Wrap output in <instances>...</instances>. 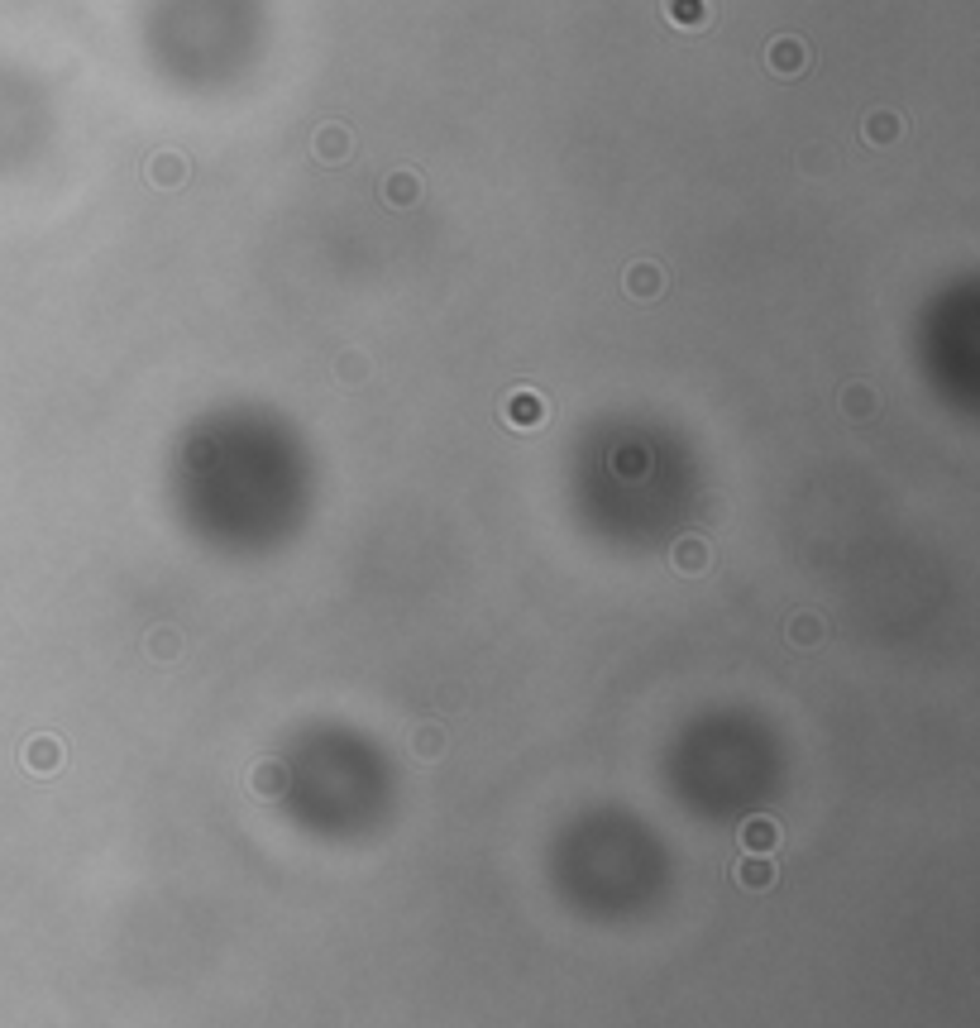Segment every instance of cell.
<instances>
[{
    "mask_svg": "<svg viewBox=\"0 0 980 1028\" xmlns=\"http://www.w3.org/2000/svg\"><path fill=\"white\" fill-rule=\"evenodd\" d=\"M737 885L741 890H770V885H775V866H770L765 856L746 852V861L737 866Z\"/></svg>",
    "mask_w": 980,
    "mask_h": 1028,
    "instance_id": "cell-10",
    "label": "cell"
},
{
    "mask_svg": "<svg viewBox=\"0 0 980 1028\" xmlns=\"http://www.w3.org/2000/svg\"><path fill=\"white\" fill-rule=\"evenodd\" d=\"M627 292H632L636 302H655V297L665 292L660 263H632V268H627Z\"/></svg>",
    "mask_w": 980,
    "mask_h": 1028,
    "instance_id": "cell-7",
    "label": "cell"
},
{
    "mask_svg": "<svg viewBox=\"0 0 980 1028\" xmlns=\"http://www.w3.org/2000/svg\"><path fill=\"white\" fill-rule=\"evenodd\" d=\"M316 158L326 163V168H340V163H349V149H354V134H349V125H340V120H326L321 130H316Z\"/></svg>",
    "mask_w": 980,
    "mask_h": 1028,
    "instance_id": "cell-2",
    "label": "cell"
},
{
    "mask_svg": "<svg viewBox=\"0 0 980 1028\" xmlns=\"http://www.w3.org/2000/svg\"><path fill=\"white\" fill-rule=\"evenodd\" d=\"M784 636H789L794 646H804V651H808V646H818V641H823V622H818L813 613H799V617H789Z\"/></svg>",
    "mask_w": 980,
    "mask_h": 1028,
    "instance_id": "cell-12",
    "label": "cell"
},
{
    "mask_svg": "<svg viewBox=\"0 0 980 1028\" xmlns=\"http://www.w3.org/2000/svg\"><path fill=\"white\" fill-rule=\"evenodd\" d=\"M899 134H904V120L890 115V110H875L871 120L861 125V139H866V144H894Z\"/></svg>",
    "mask_w": 980,
    "mask_h": 1028,
    "instance_id": "cell-11",
    "label": "cell"
},
{
    "mask_svg": "<svg viewBox=\"0 0 980 1028\" xmlns=\"http://www.w3.org/2000/svg\"><path fill=\"white\" fill-rule=\"evenodd\" d=\"M670 565H675L679 574H703V569L713 565V550H708L703 536H684V541H675V550H670Z\"/></svg>",
    "mask_w": 980,
    "mask_h": 1028,
    "instance_id": "cell-5",
    "label": "cell"
},
{
    "mask_svg": "<svg viewBox=\"0 0 980 1028\" xmlns=\"http://www.w3.org/2000/svg\"><path fill=\"white\" fill-rule=\"evenodd\" d=\"M383 201H388V206H397V211L416 206V201H421V177H416L412 168H397V173H388V182H383Z\"/></svg>",
    "mask_w": 980,
    "mask_h": 1028,
    "instance_id": "cell-6",
    "label": "cell"
},
{
    "mask_svg": "<svg viewBox=\"0 0 980 1028\" xmlns=\"http://www.w3.org/2000/svg\"><path fill=\"white\" fill-rule=\"evenodd\" d=\"M842 412H847L851 421H866V416L875 412V393L866 383H851L847 393H842Z\"/></svg>",
    "mask_w": 980,
    "mask_h": 1028,
    "instance_id": "cell-13",
    "label": "cell"
},
{
    "mask_svg": "<svg viewBox=\"0 0 980 1028\" xmlns=\"http://www.w3.org/2000/svg\"><path fill=\"white\" fill-rule=\"evenodd\" d=\"M665 20L684 24V29H703L713 20V5L708 0H665Z\"/></svg>",
    "mask_w": 980,
    "mask_h": 1028,
    "instance_id": "cell-9",
    "label": "cell"
},
{
    "mask_svg": "<svg viewBox=\"0 0 980 1028\" xmlns=\"http://www.w3.org/2000/svg\"><path fill=\"white\" fill-rule=\"evenodd\" d=\"M775 842H780V828H775L770 818H746V823H741V847H746V852L765 856V852H775Z\"/></svg>",
    "mask_w": 980,
    "mask_h": 1028,
    "instance_id": "cell-8",
    "label": "cell"
},
{
    "mask_svg": "<svg viewBox=\"0 0 980 1028\" xmlns=\"http://www.w3.org/2000/svg\"><path fill=\"white\" fill-rule=\"evenodd\" d=\"M765 63H770V72H775V77H799V72L808 67V44H804V39H794V34H784V39H775V44H770Z\"/></svg>",
    "mask_w": 980,
    "mask_h": 1028,
    "instance_id": "cell-3",
    "label": "cell"
},
{
    "mask_svg": "<svg viewBox=\"0 0 980 1028\" xmlns=\"http://www.w3.org/2000/svg\"><path fill=\"white\" fill-rule=\"evenodd\" d=\"M440 746H445V737H440L436 727H421V732H416V756L431 761V756H440Z\"/></svg>",
    "mask_w": 980,
    "mask_h": 1028,
    "instance_id": "cell-18",
    "label": "cell"
},
{
    "mask_svg": "<svg viewBox=\"0 0 980 1028\" xmlns=\"http://www.w3.org/2000/svg\"><path fill=\"white\" fill-rule=\"evenodd\" d=\"M149 656H153V660H173V656H182V636L168 632V627H158V632L149 636Z\"/></svg>",
    "mask_w": 980,
    "mask_h": 1028,
    "instance_id": "cell-15",
    "label": "cell"
},
{
    "mask_svg": "<svg viewBox=\"0 0 980 1028\" xmlns=\"http://www.w3.org/2000/svg\"><path fill=\"white\" fill-rule=\"evenodd\" d=\"M29 766H34V770H53V766H63V751H58V742H48V737H39V742L29 746Z\"/></svg>",
    "mask_w": 980,
    "mask_h": 1028,
    "instance_id": "cell-16",
    "label": "cell"
},
{
    "mask_svg": "<svg viewBox=\"0 0 980 1028\" xmlns=\"http://www.w3.org/2000/svg\"><path fill=\"white\" fill-rule=\"evenodd\" d=\"M249 785L259 789L263 799H273V794H278V785H283V766H259L254 775H249Z\"/></svg>",
    "mask_w": 980,
    "mask_h": 1028,
    "instance_id": "cell-17",
    "label": "cell"
},
{
    "mask_svg": "<svg viewBox=\"0 0 980 1028\" xmlns=\"http://www.w3.org/2000/svg\"><path fill=\"white\" fill-rule=\"evenodd\" d=\"M502 421H507L512 431H536L545 421V397L536 393V388H512V393L502 397Z\"/></svg>",
    "mask_w": 980,
    "mask_h": 1028,
    "instance_id": "cell-1",
    "label": "cell"
},
{
    "mask_svg": "<svg viewBox=\"0 0 980 1028\" xmlns=\"http://www.w3.org/2000/svg\"><path fill=\"white\" fill-rule=\"evenodd\" d=\"M335 373H340V383H345V388H354V383H364V378H369V359H364L359 350H345L340 359H335Z\"/></svg>",
    "mask_w": 980,
    "mask_h": 1028,
    "instance_id": "cell-14",
    "label": "cell"
},
{
    "mask_svg": "<svg viewBox=\"0 0 980 1028\" xmlns=\"http://www.w3.org/2000/svg\"><path fill=\"white\" fill-rule=\"evenodd\" d=\"M187 158L182 154H173V149H163V154H153L149 158V182L158 187V192H173V187H182L187 182Z\"/></svg>",
    "mask_w": 980,
    "mask_h": 1028,
    "instance_id": "cell-4",
    "label": "cell"
}]
</instances>
